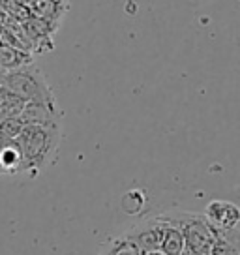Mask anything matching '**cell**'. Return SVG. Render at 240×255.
Here are the masks:
<instances>
[{
  "label": "cell",
  "instance_id": "obj_1",
  "mask_svg": "<svg viewBox=\"0 0 240 255\" xmlns=\"http://www.w3.org/2000/svg\"><path fill=\"white\" fill-rule=\"evenodd\" d=\"M24 154V175L36 176L47 171L58 158L62 144V124L58 126H26L19 135Z\"/></svg>",
  "mask_w": 240,
  "mask_h": 255
},
{
  "label": "cell",
  "instance_id": "obj_2",
  "mask_svg": "<svg viewBox=\"0 0 240 255\" xmlns=\"http://www.w3.org/2000/svg\"><path fill=\"white\" fill-rule=\"evenodd\" d=\"M0 87L8 88L26 102H55V92L49 87L45 73L36 64H26L11 72H0Z\"/></svg>",
  "mask_w": 240,
  "mask_h": 255
},
{
  "label": "cell",
  "instance_id": "obj_3",
  "mask_svg": "<svg viewBox=\"0 0 240 255\" xmlns=\"http://www.w3.org/2000/svg\"><path fill=\"white\" fill-rule=\"evenodd\" d=\"M171 220H175L186 237V248L195 255H210L216 244L218 231L208 223L205 214L193 212H167Z\"/></svg>",
  "mask_w": 240,
  "mask_h": 255
},
{
  "label": "cell",
  "instance_id": "obj_4",
  "mask_svg": "<svg viewBox=\"0 0 240 255\" xmlns=\"http://www.w3.org/2000/svg\"><path fill=\"white\" fill-rule=\"evenodd\" d=\"M165 227H167V220L165 216H154V218H146L143 222L133 225L131 229L126 231L129 239L137 242V246L141 248V252H154V250H161V242L165 237Z\"/></svg>",
  "mask_w": 240,
  "mask_h": 255
},
{
  "label": "cell",
  "instance_id": "obj_5",
  "mask_svg": "<svg viewBox=\"0 0 240 255\" xmlns=\"http://www.w3.org/2000/svg\"><path fill=\"white\" fill-rule=\"evenodd\" d=\"M205 218L218 233L235 231L240 223V207L233 201L214 199L205 208Z\"/></svg>",
  "mask_w": 240,
  "mask_h": 255
},
{
  "label": "cell",
  "instance_id": "obj_6",
  "mask_svg": "<svg viewBox=\"0 0 240 255\" xmlns=\"http://www.w3.org/2000/svg\"><path fill=\"white\" fill-rule=\"evenodd\" d=\"M24 126H58L62 124V109L55 102H26L21 113Z\"/></svg>",
  "mask_w": 240,
  "mask_h": 255
},
{
  "label": "cell",
  "instance_id": "obj_7",
  "mask_svg": "<svg viewBox=\"0 0 240 255\" xmlns=\"http://www.w3.org/2000/svg\"><path fill=\"white\" fill-rule=\"evenodd\" d=\"M24 154L19 139H0V176L24 175Z\"/></svg>",
  "mask_w": 240,
  "mask_h": 255
},
{
  "label": "cell",
  "instance_id": "obj_8",
  "mask_svg": "<svg viewBox=\"0 0 240 255\" xmlns=\"http://www.w3.org/2000/svg\"><path fill=\"white\" fill-rule=\"evenodd\" d=\"M165 220H167V227H165V237H163V242H161V252H165L167 255H182L186 252V237L182 227L171 220L167 214Z\"/></svg>",
  "mask_w": 240,
  "mask_h": 255
},
{
  "label": "cell",
  "instance_id": "obj_9",
  "mask_svg": "<svg viewBox=\"0 0 240 255\" xmlns=\"http://www.w3.org/2000/svg\"><path fill=\"white\" fill-rule=\"evenodd\" d=\"M26 64H32V56L28 53L8 43H0V72H11L17 68H23Z\"/></svg>",
  "mask_w": 240,
  "mask_h": 255
},
{
  "label": "cell",
  "instance_id": "obj_10",
  "mask_svg": "<svg viewBox=\"0 0 240 255\" xmlns=\"http://www.w3.org/2000/svg\"><path fill=\"white\" fill-rule=\"evenodd\" d=\"M98 255H143V252L137 246L135 240L129 239L126 233H122L120 237L107 240Z\"/></svg>",
  "mask_w": 240,
  "mask_h": 255
},
{
  "label": "cell",
  "instance_id": "obj_11",
  "mask_svg": "<svg viewBox=\"0 0 240 255\" xmlns=\"http://www.w3.org/2000/svg\"><path fill=\"white\" fill-rule=\"evenodd\" d=\"M26 107V100L8 88L0 87V119H9V117H21L23 109Z\"/></svg>",
  "mask_w": 240,
  "mask_h": 255
},
{
  "label": "cell",
  "instance_id": "obj_12",
  "mask_svg": "<svg viewBox=\"0 0 240 255\" xmlns=\"http://www.w3.org/2000/svg\"><path fill=\"white\" fill-rule=\"evenodd\" d=\"M210 255H240V233H218L216 244L212 248Z\"/></svg>",
  "mask_w": 240,
  "mask_h": 255
},
{
  "label": "cell",
  "instance_id": "obj_13",
  "mask_svg": "<svg viewBox=\"0 0 240 255\" xmlns=\"http://www.w3.org/2000/svg\"><path fill=\"white\" fill-rule=\"evenodd\" d=\"M24 122L21 117H9V119H0V139H19L23 133Z\"/></svg>",
  "mask_w": 240,
  "mask_h": 255
},
{
  "label": "cell",
  "instance_id": "obj_14",
  "mask_svg": "<svg viewBox=\"0 0 240 255\" xmlns=\"http://www.w3.org/2000/svg\"><path fill=\"white\" fill-rule=\"evenodd\" d=\"M143 255H167L165 252H161V250H154V252H144Z\"/></svg>",
  "mask_w": 240,
  "mask_h": 255
}]
</instances>
